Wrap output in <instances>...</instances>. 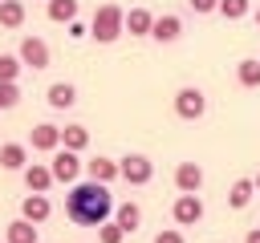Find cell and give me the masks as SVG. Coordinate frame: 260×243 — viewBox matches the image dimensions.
Returning a JSON list of instances; mask_svg holds the SVG:
<instances>
[{
    "mask_svg": "<svg viewBox=\"0 0 260 243\" xmlns=\"http://www.w3.org/2000/svg\"><path fill=\"white\" fill-rule=\"evenodd\" d=\"M114 194H110V182H73L69 194H65V215L81 227H102L106 219H114Z\"/></svg>",
    "mask_w": 260,
    "mask_h": 243,
    "instance_id": "1",
    "label": "cell"
},
{
    "mask_svg": "<svg viewBox=\"0 0 260 243\" xmlns=\"http://www.w3.org/2000/svg\"><path fill=\"white\" fill-rule=\"evenodd\" d=\"M126 32V8L122 4H98L93 8V20H89V36L98 40V45H114L118 36Z\"/></svg>",
    "mask_w": 260,
    "mask_h": 243,
    "instance_id": "2",
    "label": "cell"
},
{
    "mask_svg": "<svg viewBox=\"0 0 260 243\" xmlns=\"http://www.w3.org/2000/svg\"><path fill=\"white\" fill-rule=\"evenodd\" d=\"M49 170H53V178H57V182L73 186V182H77V174H85V162L77 158V150H65V146H57V150L49 154Z\"/></svg>",
    "mask_w": 260,
    "mask_h": 243,
    "instance_id": "3",
    "label": "cell"
},
{
    "mask_svg": "<svg viewBox=\"0 0 260 243\" xmlns=\"http://www.w3.org/2000/svg\"><path fill=\"white\" fill-rule=\"evenodd\" d=\"M175 113H179L183 122H199V117L207 113V93H203L199 85H183V89L175 93Z\"/></svg>",
    "mask_w": 260,
    "mask_h": 243,
    "instance_id": "4",
    "label": "cell"
},
{
    "mask_svg": "<svg viewBox=\"0 0 260 243\" xmlns=\"http://www.w3.org/2000/svg\"><path fill=\"white\" fill-rule=\"evenodd\" d=\"M118 174H122V182H130V186H146V182L154 178V162H150L146 154H122V158H118Z\"/></svg>",
    "mask_w": 260,
    "mask_h": 243,
    "instance_id": "5",
    "label": "cell"
},
{
    "mask_svg": "<svg viewBox=\"0 0 260 243\" xmlns=\"http://www.w3.org/2000/svg\"><path fill=\"white\" fill-rule=\"evenodd\" d=\"M16 57L24 61V69H49V45L41 36H20Z\"/></svg>",
    "mask_w": 260,
    "mask_h": 243,
    "instance_id": "6",
    "label": "cell"
},
{
    "mask_svg": "<svg viewBox=\"0 0 260 243\" xmlns=\"http://www.w3.org/2000/svg\"><path fill=\"white\" fill-rule=\"evenodd\" d=\"M171 219H175L179 227H195V223L203 219V198H199V194H179V198L171 202Z\"/></svg>",
    "mask_w": 260,
    "mask_h": 243,
    "instance_id": "7",
    "label": "cell"
},
{
    "mask_svg": "<svg viewBox=\"0 0 260 243\" xmlns=\"http://www.w3.org/2000/svg\"><path fill=\"white\" fill-rule=\"evenodd\" d=\"M183 36V16H175V12H158L154 16V28H150V40H158V45H175Z\"/></svg>",
    "mask_w": 260,
    "mask_h": 243,
    "instance_id": "8",
    "label": "cell"
},
{
    "mask_svg": "<svg viewBox=\"0 0 260 243\" xmlns=\"http://www.w3.org/2000/svg\"><path fill=\"white\" fill-rule=\"evenodd\" d=\"M28 146H32L37 154H53V150L61 146V126H53V122L32 126V130H28Z\"/></svg>",
    "mask_w": 260,
    "mask_h": 243,
    "instance_id": "9",
    "label": "cell"
},
{
    "mask_svg": "<svg viewBox=\"0 0 260 243\" xmlns=\"http://www.w3.org/2000/svg\"><path fill=\"white\" fill-rule=\"evenodd\" d=\"M175 190L179 194H199L203 190V166L199 162H179L175 166Z\"/></svg>",
    "mask_w": 260,
    "mask_h": 243,
    "instance_id": "10",
    "label": "cell"
},
{
    "mask_svg": "<svg viewBox=\"0 0 260 243\" xmlns=\"http://www.w3.org/2000/svg\"><path fill=\"white\" fill-rule=\"evenodd\" d=\"M20 178H24V190H32V194H45L57 178H53V170H49V162H28L24 170H20Z\"/></svg>",
    "mask_w": 260,
    "mask_h": 243,
    "instance_id": "11",
    "label": "cell"
},
{
    "mask_svg": "<svg viewBox=\"0 0 260 243\" xmlns=\"http://www.w3.org/2000/svg\"><path fill=\"white\" fill-rule=\"evenodd\" d=\"M85 178H93V182H114V178H122V174H118V158H106V154L89 158V162H85Z\"/></svg>",
    "mask_w": 260,
    "mask_h": 243,
    "instance_id": "12",
    "label": "cell"
},
{
    "mask_svg": "<svg viewBox=\"0 0 260 243\" xmlns=\"http://www.w3.org/2000/svg\"><path fill=\"white\" fill-rule=\"evenodd\" d=\"M49 211H53V207H49L45 194H32V190H28V194L20 198V219H28V223H37V227L49 219Z\"/></svg>",
    "mask_w": 260,
    "mask_h": 243,
    "instance_id": "13",
    "label": "cell"
},
{
    "mask_svg": "<svg viewBox=\"0 0 260 243\" xmlns=\"http://www.w3.org/2000/svg\"><path fill=\"white\" fill-rule=\"evenodd\" d=\"M28 166V146L24 142H4L0 146V170H24Z\"/></svg>",
    "mask_w": 260,
    "mask_h": 243,
    "instance_id": "14",
    "label": "cell"
},
{
    "mask_svg": "<svg viewBox=\"0 0 260 243\" xmlns=\"http://www.w3.org/2000/svg\"><path fill=\"white\" fill-rule=\"evenodd\" d=\"M45 101H49V109H69V105L77 101V89H73L69 81H53V85L45 89Z\"/></svg>",
    "mask_w": 260,
    "mask_h": 243,
    "instance_id": "15",
    "label": "cell"
},
{
    "mask_svg": "<svg viewBox=\"0 0 260 243\" xmlns=\"http://www.w3.org/2000/svg\"><path fill=\"white\" fill-rule=\"evenodd\" d=\"M252 198H256V178H236L232 190H228V207L232 211H244Z\"/></svg>",
    "mask_w": 260,
    "mask_h": 243,
    "instance_id": "16",
    "label": "cell"
},
{
    "mask_svg": "<svg viewBox=\"0 0 260 243\" xmlns=\"http://www.w3.org/2000/svg\"><path fill=\"white\" fill-rule=\"evenodd\" d=\"M150 28H154V12L150 8H130L126 12V32L130 36H150Z\"/></svg>",
    "mask_w": 260,
    "mask_h": 243,
    "instance_id": "17",
    "label": "cell"
},
{
    "mask_svg": "<svg viewBox=\"0 0 260 243\" xmlns=\"http://www.w3.org/2000/svg\"><path fill=\"white\" fill-rule=\"evenodd\" d=\"M45 12H49V20H57V24H73L77 12H81V4H77V0H45Z\"/></svg>",
    "mask_w": 260,
    "mask_h": 243,
    "instance_id": "18",
    "label": "cell"
},
{
    "mask_svg": "<svg viewBox=\"0 0 260 243\" xmlns=\"http://www.w3.org/2000/svg\"><path fill=\"white\" fill-rule=\"evenodd\" d=\"M4 243H37V223L12 219V223L4 227Z\"/></svg>",
    "mask_w": 260,
    "mask_h": 243,
    "instance_id": "19",
    "label": "cell"
},
{
    "mask_svg": "<svg viewBox=\"0 0 260 243\" xmlns=\"http://www.w3.org/2000/svg\"><path fill=\"white\" fill-rule=\"evenodd\" d=\"M114 219L126 227V235H134V231L142 227V207H138V202H118V207H114Z\"/></svg>",
    "mask_w": 260,
    "mask_h": 243,
    "instance_id": "20",
    "label": "cell"
},
{
    "mask_svg": "<svg viewBox=\"0 0 260 243\" xmlns=\"http://www.w3.org/2000/svg\"><path fill=\"white\" fill-rule=\"evenodd\" d=\"M236 81H240L244 89H260V57H244V61L236 65Z\"/></svg>",
    "mask_w": 260,
    "mask_h": 243,
    "instance_id": "21",
    "label": "cell"
},
{
    "mask_svg": "<svg viewBox=\"0 0 260 243\" xmlns=\"http://www.w3.org/2000/svg\"><path fill=\"white\" fill-rule=\"evenodd\" d=\"M24 0H0V24L4 28H20L24 24Z\"/></svg>",
    "mask_w": 260,
    "mask_h": 243,
    "instance_id": "22",
    "label": "cell"
},
{
    "mask_svg": "<svg viewBox=\"0 0 260 243\" xmlns=\"http://www.w3.org/2000/svg\"><path fill=\"white\" fill-rule=\"evenodd\" d=\"M61 146L81 154V150L89 146V130H85V126H77V122H73V126H65V130H61Z\"/></svg>",
    "mask_w": 260,
    "mask_h": 243,
    "instance_id": "23",
    "label": "cell"
},
{
    "mask_svg": "<svg viewBox=\"0 0 260 243\" xmlns=\"http://www.w3.org/2000/svg\"><path fill=\"white\" fill-rule=\"evenodd\" d=\"M252 12V0H219V16L223 20H244Z\"/></svg>",
    "mask_w": 260,
    "mask_h": 243,
    "instance_id": "24",
    "label": "cell"
},
{
    "mask_svg": "<svg viewBox=\"0 0 260 243\" xmlns=\"http://www.w3.org/2000/svg\"><path fill=\"white\" fill-rule=\"evenodd\" d=\"M126 239V227L118 223V219H106L102 227H98V243H122Z\"/></svg>",
    "mask_w": 260,
    "mask_h": 243,
    "instance_id": "25",
    "label": "cell"
},
{
    "mask_svg": "<svg viewBox=\"0 0 260 243\" xmlns=\"http://www.w3.org/2000/svg\"><path fill=\"white\" fill-rule=\"evenodd\" d=\"M20 69H24V61L16 53H0V81H16Z\"/></svg>",
    "mask_w": 260,
    "mask_h": 243,
    "instance_id": "26",
    "label": "cell"
},
{
    "mask_svg": "<svg viewBox=\"0 0 260 243\" xmlns=\"http://www.w3.org/2000/svg\"><path fill=\"white\" fill-rule=\"evenodd\" d=\"M20 105V89L16 81H0V109H16Z\"/></svg>",
    "mask_w": 260,
    "mask_h": 243,
    "instance_id": "27",
    "label": "cell"
},
{
    "mask_svg": "<svg viewBox=\"0 0 260 243\" xmlns=\"http://www.w3.org/2000/svg\"><path fill=\"white\" fill-rule=\"evenodd\" d=\"M187 8L199 12V16H207V12H219V0H187Z\"/></svg>",
    "mask_w": 260,
    "mask_h": 243,
    "instance_id": "28",
    "label": "cell"
},
{
    "mask_svg": "<svg viewBox=\"0 0 260 243\" xmlns=\"http://www.w3.org/2000/svg\"><path fill=\"white\" fill-rule=\"evenodd\" d=\"M154 243H187V239H183V231H179V227H162V231L154 235Z\"/></svg>",
    "mask_w": 260,
    "mask_h": 243,
    "instance_id": "29",
    "label": "cell"
},
{
    "mask_svg": "<svg viewBox=\"0 0 260 243\" xmlns=\"http://www.w3.org/2000/svg\"><path fill=\"white\" fill-rule=\"evenodd\" d=\"M69 36H89V28H85L81 20H73V24H69Z\"/></svg>",
    "mask_w": 260,
    "mask_h": 243,
    "instance_id": "30",
    "label": "cell"
},
{
    "mask_svg": "<svg viewBox=\"0 0 260 243\" xmlns=\"http://www.w3.org/2000/svg\"><path fill=\"white\" fill-rule=\"evenodd\" d=\"M244 243H260V227H248L244 231Z\"/></svg>",
    "mask_w": 260,
    "mask_h": 243,
    "instance_id": "31",
    "label": "cell"
},
{
    "mask_svg": "<svg viewBox=\"0 0 260 243\" xmlns=\"http://www.w3.org/2000/svg\"><path fill=\"white\" fill-rule=\"evenodd\" d=\"M252 20H256V28H260V4H256V8H252Z\"/></svg>",
    "mask_w": 260,
    "mask_h": 243,
    "instance_id": "32",
    "label": "cell"
},
{
    "mask_svg": "<svg viewBox=\"0 0 260 243\" xmlns=\"http://www.w3.org/2000/svg\"><path fill=\"white\" fill-rule=\"evenodd\" d=\"M252 178H256V194H260V174H252Z\"/></svg>",
    "mask_w": 260,
    "mask_h": 243,
    "instance_id": "33",
    "label": "cell"
},
{
    "mask_svg": "<svg viewBox=\"0 0 260 243\" xmlns=\"http://www.w3.org/2000/svg\"><path fill=\"white\" fill-rule=\"evenodd\" d=\"M0 243H4V239H0Z\"/></svg>",
    "mask_w": 260,
    "mask_h": 243,
    "instance_id": "34",
    "label": "cell"
}]
</instances>
